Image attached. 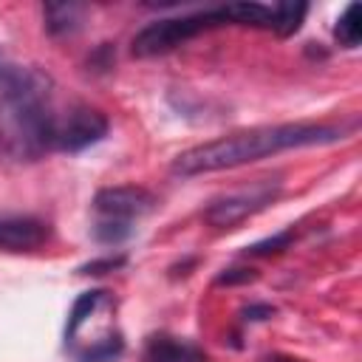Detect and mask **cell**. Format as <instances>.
<instances>
[{
	"instance_id": "6da1fadb",
	"label": "cell",
	"mask_w": 362,
	"mask_h": 362,
	"mask_svg": "<svg viewBox=\"0 0 362 362\" xmlns=\"http://www.w3.org/2000/svg\"><path fill=\"white\" fill-rule=\"evenodd\" d=\"M57 122L51 76L40 68L8 65L0 76V153L11 161L54 153Z\"/></svg>"
},
{
	"instance_id": "7a4b0ae2",
	"label": "cell",
	"mask_w": 362,
	"mask_h": 362,
	"mask_svg": "<svg viewBox=\"0 0 362 362\" xmlns=\"http://www.w3.org/2000/svg\"><path fill=\"white\" fill-rule=\"evenodd\" d=\"M348 127L337 124H317V122H291V124H272V127H252L240 130L232 136H221L204 144H195L184 150L181 156L173 158V173L181 178L204 175V173H218V170H232L283 150H297V147H317V144H334L345 139Z\"/></svg>"
},
{
	"instance_id": "3957f363",
	"label": "cell",
	"mask_w": 362,
	"mask_h": 362,
	"mask_svg": "<svg viewBox=\"0 0 362 362\" xmlns=\"http://www.w3.org/2000/svg\"><path fill=\"white\" fill-rule=\"evenodd\" d=\"M116 300L105 288L82 291L65 322V348L76 362H113L124 351V337L113 322Z\"/></svg>"
},
{
	"instance_id": "277c9868",
	"label": "cell",
	"mask_w": 362,
	"mask_h": 362,
	"mask_svg": "<svg viewBox=\"0 0 362 362\" xmlns=\"http://www.w3.org/2000/svg\"><path fill=\"white\" fill-rule=\"evenodd\" d=\"M229 8L218 6V8H206V11H192V14H181V17H164L156 20L150 25H144L136 37H133V57H158V54H170L173 48L189 42L192 37L218 28V25H229Z\"/></svg>"
},
{
	"instance_id": "5b68a950",
	"label": "cell",
	"mask_w": 362,
	"mask_h": 362,
	"mask_svg": "<svg viewBox=\"0 0 362 362\" xmlns=\"http://www.w3.org/2000/svg\"><path fill=\"white\" fill-rule=\"evenodd\" d=\"M280 181H255L252 187H243V189H235V192H226L215 201H209V206L204 209V221L215 229H232L238 226L240 221L257 215L260 209H266L269 204L277 201L280 195Z\"/></svg>"
},
{
	"instance_id": "8992f818",
	"label": "cell",
	"mask_w": 362,
	"mask_h": 362,
	"mask_svg": "<svg viewBox=\"0 0 362 362\" xmlns=\"http://www.w3.org/2000/svg\"><path fill=\"white\" fill-rule=\"evenodd\" d=\"M107 116L88 105H74L71 110L59 113L57 133H54V150L57 153H79L107 136Z\"/></svg>"
},
{
	"instance_id": "52a82bcc",
	"label": "cell",
	"mask_w": 362,
	"mask_h": 362,
	"mask_svg": "<svg viewBox=\"0 0 362 362\" xmlns=\"http://www.w3.org/2000/svg\"><path fill=\"white\" fill-rule=\"evenodd\" d=\"M153 206H156V195L136 184L105 187L93 195V212H96V218H105V221L133 223V218L147 215Z\"/></svg>"
},
{
	"instance_id": "ba28073f",
	"label": "cell",
	"mask_w": 362,
	"mask_h": 362,
	"mask_svg": "<svg viewBox=\"0 0 362 362\" xmlns=\"http://www.w3.org/2000/svg\"><path fill=\"white\" fill-rule=\"evenodd\" d=\"M51 226L31 215H8L0 218V249L3 252H34L48 243Z\"/></svg>"
},
{
	"instance_id": "9c48e42d",
	"label": "cell",
	"mask_w": 362,
	"mask_h": 362,
	"mask_svg": "<svg viewBox=\"0 0 362 362\" xmlns=\"http://www.w3.org/2000/svg\"><path fill=\"white\" fill-rule=\"evenodd\" d=\"M144 362H206V354L189 339H178V337H170V334H156V337L147 339Z\"/></svg>"
},
{
	"instance_id": "30bf717a",
	"label": "cell",
	"mask_w": 362,
	"mask_h": 362,
	"mask_svg": "<svg viewBox=\"0 0 362 362\" xmlns=\"http://www.w3.org/2000/svg\"><path fill=\"white\" fill-rule=\"evenodd\" d=\"M88 14L85 3H45L42 6V17H45V28L54 37H65L82 28Z\"/></svg>"
},
{
	"instance_id": "8fae6325",
	"label": "cell",
	"mask_w": 362,
	"mask_h": 362,
	"mask_svg": "<svg viewBox=\"0 0 362 362\" xmlns=\"http://www.w3.org/2000/svg\"><path fill=\"white\" fill-rule=\"evenodd\" d=\"M305 11H308V6L294 3V0H283V3L272 6V31L277 37H291L294 31H300Z\"/></svg>"
},
{
	"instance_id": "7c38bea8",
	"label": "cell",
	"mask_w": 362,
	"mask_h": 362,
	"mask_svg": "<svg viewBox=\"0 0 362 362\" xmlns=\"http://www.w3.org/2000/svg\"><path fill=\"white\" fill-rule=\"evenodd\" d=\"M334 40L342 48H356L362 40V17H359V3H348V8L339 14L334 25Z\"/></svg>"
},
{
	"instance_id": "4fadbf2b",
	"label": "cell",
	"mask_w": 362,
	"mask_h": 362,
	"mask_svg": "<svg viewBox=\"0 0 362 362\" xmlns=\"http://www.w3.org/2000/svg\"><path fill=\"white\" fill-rule=\"evenodd\" d=\"M133 235V223H124V221H105L99 218L93 223V238L99 243H107V246H116L122 240H127Z\"/></svg>"
},
{
	"instance_id": "5bb4252c",
	"label": "cell",
	"mask_w": 362,
	"mask_h": 362,
	"mask_svg": "<svg viewBox=\"0 0 362 362\" xmlns=\"http://www.w3.org/2000/svg\"><path fill=\"white\" fill-rule=\"evenodd\" d=\"M291 240H294V229H283V232H277V235H272L266 240H257V243L246 246L243 255L246 257H269V255H277V252L288 249Z\"/></svg>"
},
{
	"instance_id": "9a60e30c",
	"label": "cell",
	"mask_w": 362,
	"mask_h": 362,
	"mask_svg": "<svg viewBox=\"0 0 362 362\" xmlns=\"http://www.w3.org/2000/svg\"><path fill=\"white\" fill-rule=\"evenodd\" d=\"M257 272L249 266H229L215 277V286H243V283H255Z\"/></svg>"
},
{
	"instance_id": "2e32d148",
	"label": "cell",
	"mask_w": 362,
	"mask_h": 362,
	"mask_svg": "<svg viewBox=\"0 0 362 362\" xmlns=\"http://www.w3.org/2000/svg\"><path fill=\"white\" fill-rule=\"evenodd\" d=\"M127 263L124 255H107V257H99V260H88L85 266H79V274H107V272H116Z\"/></svg>"
},
{
	"instance_id": "e0dca14e",
	"label": "cell",
	"mask_w": 362,
	"mask_h": 362,
	"mask_svg": "<svg viewBox=\"0 0 362 362\" xmlns=\"http://www.w3.org/2000/svg\"><path fill=\"white\" fill-rule=\"evenodd\" d=\"M272 314H274V305H269V303H249L240 308V320H246V322H263Z\"/></svg>"
},
{
	"instance_id": "ac0fdd59",
	"label": "cell",
	"mask_w": 362,
	"mask_h": 362,
	"mask_svg": "<svg viewBox=\"0 0 362 362\" xmlns=\"http://www.w3.org/2000/svg\"><path fill=\"white\" fill-rule=\"evenodd\" d=\"M6 68H8V62H6V59H3V54H0V76H3V71H6Z\"/></svg>"
},
{
	"instance_id": "d6986e66",
	"label": "cell",
	"mask_w": 362,
	"mask_h": 362,
	"mask_svg": "<svg viewBox=\"0 0 362 362\" xmlns=\"http://www.w3.org/2000/svg\"><path fill=\"white\" fill-rule=\"evenodd\" d=\"M274 362H297V359H283V356H274Z\"/></svg>"
}]
</instances>
